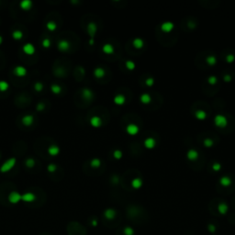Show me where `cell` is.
<instances>
[{
    "mask_svg": "<svg viewBox=\"0 0 235 235\" xmlns=\"http://www.w3.org/2000/svg\"><path fill=\"white\" fill-rule=\"evenodd\" d=\"M142 185V181L140 179V178H136L132 181V186L134 188H140Z\"/></svg>",
    "mask_w": 235,
    "mask_h": 235,
    "instance_id": "1f68e13d",
    "label": "cell"
},
{
    "mask_svg": "<svg viewBox=\"0 0 235 235\" xmlns=\"http://www.w3.org/2000/svg\"><path fill=\"white\" fill-rule=\"evenodd\" d=\"M34 90L36 92H41L42 90H43V88H44V86H43V84H42L41 82H36L34 84Z\"/></svg>",
    "mask_w": 235,
    "mask_h": 235,
    "instance_id": "f546056e",
    "label": "cell"
},
{
    "mask_svg": "<svg viewBox=\"0 0 235 235\" xmlns=\"http://www.w3.org/2000/svg\"><path fill=\"white\" fill-rule=\"evenodd\" d=\"M105 76V70L101 68V67H97L95 70H94V76L96 78H102L103 76Z\"/></svg>",
    "mask_w": 235,
    "mask_h": 235,
    "instance_id": "e0dca14e",
    "label": "cell"
},
{
    "mask_svg": "<svg viewBox=\"0 0 235 235\" xmlns=\"http://www.w3.org/2000/svg\"><path fill=\"white\" fill-rule=\"evenodd\" d=\"M17 163V159L15 157H11L7 159V161H5L3 163V164L0 167V173L2 174H5V173H7L10 170H12L13 167L16 165Z\"/></svg>",
    "mask_w": 235,
    "mask_h": 235,
    "instance_id": "6da1fadb",
    "label": "cell"
},
{
    "mask_svg": "<svg viewBox=\"0 0 235 235\" xmlns=\"http://www.w3.org/2000/svg\"><path fill=\"white\" fill-rule=\"evenodd\" d=\"M225 80H227V82H230V81H231V77L226 76V77H225Z\"/></svg>",
    "mask_w": 235,
    "mask_h": 235,
    "instance_id": "f6af8a7d",
    "label": "cell"
},
{
    "mask_svg": "<svg viewBox=\"0 0 235 235\" xmlns=\"http://www.w3.org/2000/svg\"><path fill=\"white\" fill-rule=\"evenodd\" d=\"M126 65H127V68L130 70L135 69V63L133 62H131V61H128V62L126 63Z\"/></svg>",
    "mask_w": 235,
    "mask_h": 235,
    "instance_id": "8d00e7d4",
    "label": "cell"
},
{
    "mask_svg": "<svg viewBox=\"0 0 235 235\" xmlns=\"http://www.w3.org/2000/svg\"><path fill=\"white\" fill-rule=\"evenodd\" d=\"M144 45V41L142 39H140V38H136L133 40V46L135 47V48H137V49H140V48H142Z\"/></svg>",
    "mask_w": 235,
    "mask_h": 235,
    "instance_id": "603a6c76",
    "label": "cell"
},
{
    "mask_svg": "<svg viewBox=\"0 0 235 235\" xmlns=\"http://www.w3.org/2000/svg\"><path fill=\"white\" fill-rule=\"evenodd\" d=\"M89 44H90V45H93V44H94V40H93V39H90V40H89Z\"/></svg>",
    "mask_w": 235,
    "mask_h": 235,
    "instance_id": "ee69618b",
    "label": "cell"
},
{
    "mask_svg": "<svg viewBox=\"0 0 235 235\" xmlns=\"http://www.w3.org/2000/svg\"><path fill=\"white\" fill-rule=\"evenodd\" d=\"M7 199L11 204H17L18 202L21 200V195L17 191H12L9 193Z\"/></svg>",
    "mask_w": 235,
    "mask_h": 235,
    "instance_id": "5b68a950",
    "label": "cell"
},
{
    "mask_svg": "<svg viewBox=\"0 0 235 235\" xmlns=\"http://www.w3.org/2000/svg\"><path fill=\"white\" fill-rule=\"evenodd\" d=\"M22 51L25 54L30 56V55H33L35 53L36 49H35V46L33 44L30 43V42H28V43H25L22 46Z\"/></svg>",
    "mask_w": 235,
    "mask_h": 235,
    "instance_id": "277c9868",
    "label": "cell"
},
{
    "mask_svg": "<svg viewBox=\"0 0 235 235\" xmlns=\"http://www.w3.org/2000/svg\"><path fill=\"white\" fill-rule=\"evenodd\" d=\"M12 38L13 40H15V41H20L22 38H23V32L20 30H14L12 32Z\"/></svg>",
    "mask_w": 235,
    "mask_h": 235,
    "instance_id": "ffe728a7",
    "label": "cell"
},
{
    "mask_svg": "<svg viewBox=\"0 0 235 235\" xmlns=\"http://www.w3.org/2000/svg\"><path fill=\"white\" fill-rule=\"evenodd\" d=\"M9 88V84L5 80H0V92H6Z\"/></svg>",
    "mask_w": 235,
    "mask_h": 235,
    "instance_id": "d4e9b609",
    "label": "cell"
},
{
    "mask_svg": "<svg viewBox=\"0 0 235 235\" xmlns=\"http://www.w3.org/2000/svg\"><path fill=\"white\" fill-rule=\"evenodd\" d=\"M97 31V26L95 22H90L89 24L87 25V33L90 36V39H93L95 38V35Z\"/></svg>",
    "mask_w": 235,
    "mask_h": 235,
    "instance_id": "ba28073f",
    "label": "cell"
},
{
    "mask_svg": "<svg viewBox=\"0 0 235 235\" xmlns=\"http://www.w3.org/2000/svg\"><path fill=\"white\" fill-rule=\"evenodd\" d=\"M100 164H101V161H100V159H98V158H93L90 161V165L94 168L99 167Z\"/></svg>",
    "mask_w": 235,
    "mask_h": 235,
    "instance_id": "f1b7e54d",
    "label": "cell"
},
{
    "mask_svg": "<svg viewBox=\"0 0 235 235\" xmlns=\"http://www.w3.org/2000/svg\"><path fill=\"white\" fill-rule=\"evenodd\" d=\"M2 42H3V37L0 35V45L2 44Z\"/></svg>",
    "mask_w": 235,
    "mask_h": 235,
    "instance_id": "bcb514c9",
    "label": "cell"
},
{
    "mask_svg": "<svg viewBox=\"0 0 235 235\" xmlns=\"http://www.w3.org/2000/svg\"><path fill=\"white\" fill-rule=\"evenodd\" d=\"M62 86H59L57 84H53L51 86V91L53 92L54 95H59V94L62 93Z\"/></svg>",
    "mask_w": 235,
    "mask_h": 235,
    "instance_id": "d6986e66",
    "label": "cell"
},
{
    "mask_svg": "<svg viewBox=\"0 0 235 235\" xmlns=\"http://www.w3.org/2000/svg\"><path fill=\"white\" fill-rule=\"evenodd\" d=\"M217 81H218L217 77L214 76H209V79H208V82H209L210 84H215L216 83H217Z\"/></svg>",
    "mask_w": 235,
    "mask_h": 235,
    "instance_id": "74e56055",
    "label": "cell"
},
{
    "mask_svg": "<svg viewBox=\"0 0 235 235\" xmlns=\"http://www.w3.org/2000/svg\"><path fill=\"white\" fill-rule=\"evenodd\" d=\"M127 132H128L130 135L133 136V135H136L138 132H139V128L137 125H134V124H130L127 127Z\"/></svg>",
    "mask_w": 235,
    "mask_h": 235,
    "instance_id": "9a60e30c",
    "label": "cell"
},
{
    "mask_svg": "<svg viewBox=\"0 0 235 235\" xmlns=\"http://www.w3.org/2000/svg\"><path fill=\"white\" fill-rule=\"evenodd\" d=\"M145 83H146V84H147L148 86H152L153 84V83H154V79L153 78H148Z\"/></svg>",
    "mask_w": 235,
    "mask_h": 235,
    "instance_id": "b9f144b4",
    "label": "cell"
},
{
    "mask_svg": "<svg viewBox=\"0 0 235 235\" xmlns=\"http://www.w3.org/2000/svg\"><path fill=\"white\" fill-rule=\"evenodd\" d=\"M207 62L209 65H215L216 63H217V59H216L215 56L211 55V56H209L208 58H207Z\"/></svg>",
    "mask_w": 235,
    "mask_h": 235,
    "instance_id": "836d02e7",
    "label": "cell"
},
{
    "mask_svg": "<svg viewBox=\"0 0 235 235\" xmlns=\"http://www.w3.org/2000/svg\"><path fill=\"white\" fill-rule=\"evenodd\" d=\"M90 124L94 128H99V127L102 125V120L99 117L97 116H94L90 119Z\"/></svg>",
    "mask_w": 235,
    "mask_h": 235,
    "instance_id": "5bb4252c",
    "label": "cell"
},
{
    "mask_svg": "<svg viewBox=\"0 0 235 235\" xmlns=\"http://www.w3.org/2000/svg\"><path fill=\"white\" fill-rule=\"evenodd\" d=\"M219 183L224 186H228L232 184V179L229 176H222L219 179Z\"/></svg>",
    "mask_w": 235,
    "mask_h": 235,
    "instance_id": "cb8c5ba5",
    "label": "cell"
},
{
    "mask_svg": "<svg viewBox=\"0 0 235 235\" xmlns=\"http://www.w3.org/2000/svg\"><path fill=\"white\" fill-rule=\"evenodd\" d=\"M71 3L72 4H77V3H79L78 1H71Z\"/></svg>",
    "mask_w": 235,
    "mask_h": 235,
    "instance_id": "7dc6e473",
    "label": "cell"
},
{
    "mask_svg": "<svg viewBox=\"0 0 235 235\" xmlns=\"http://www.w3.org/2000/svg\"><path fill=\"white\" fill-rule=\"evenodd\" d=\"M114 102H115V104H117V105H123L124 103H125V97H124V96H121V95L116 96L114 97Z\"/></svg>",
    "mask_w": 235,
    "mask_h": 235,
    "instance_id": "4316f807",
    "label": "cell"
},
{
    "mask_svg": "<svg viewBox=\"0 0 235 235\" xmlns=\"http://www.w3.org/2000/svg\"><path fill=\"white\" fill-rule=\"evenodd\" d=\"M41 45H42V47H43V48H45V49H48V48H50L51 45V40H50V39H48V38H45L43 41H41Z\"/></svg>",
    "mask_w": 235,
    "mask_h": 235,
    "instance_id": "d6a6232c",
    "label": "cell"
},
{
    "mask_svg": "<svg viewBox=\"0 0 235 235\" xmlns=\"http://www.w3.org/2000/svg\"><path fill=\"white\" fill-rule=\"evenodd\" d=\"M102 51H104L105 53H107V54H112V53H114V48H113V46H112L111 44L106 43V44L103 45Z\"/></svg>",
    "mask_w": 235,
    "mask_h": 235,
    "instance_id": "ac0fdd59",
    "label": "cell"
},
{
    "mask_svg": "<svg viewBox=\"0 0 235 235\" xmlns=\"http://www.w3.org/2000/svg\"><path fill=\"white\" fill-rule=\"evenodd\" d=\"M212 168H213V170H214V171H219V170H220V168H221V165H220V164H219V163H215L213 164Z\"/></svg>",
    "mask_w": 235,
    "mask_h": 235,
    "instance_id": "60d3db41",
    "label": "cell"
},
{
    "mask_svg": "<svg viewBox=\"0 0 235 235\" xmlns=\"http://www.w3.org/2000/svg\"><path fill=\"white\" fill-rule=\"evenodd\" d=\"M196 117H197V119H199V120H205L207 118V113L204 110H199L196 113Z\"/></svg>",
    "mask_w": 235,
    "mask_h": 235,
    "instance_id": "4dcf8cb0",
    "label": "cell"
},
{
    "mask_svg": "<svg viewBox=\"0 0 235 235\" xmlns=\"http://www.w3.org/2000/svg\"><path fill=\"white\" fill-rule=\"evenodd\" d=\"M35 164H36V162H35V160L33 158H27L25 160V165L28 167V168H32V167H34L35 166Z\"/></svg>",
    "mask_w": 235,
    "mask_h": 235,
    "instance_id": "484cf974",
    "label": "cell"
},
{
    "mask_svg": "<svg viewBox=\"0 0 235 235\" xmlns=\"http://www.w3.org/2000/svg\"><path fill=\"white\" fill-rule=\"evenodd\" d=\"M22 124L26 127H30L34 123V116L31 114H26L21 119Z\"/></svg>",
    "mask_w": 235,
    "mask_h": 235,
    "instance_id": "52a82bcc",
    "label": "cell"
},
{
    "mask_svg": "<svg viewBox=\"0 0 235 235\" xmlns=\"http://www.w3.org/2000/svg\"><path fill=\"white\" fill-rule=\"evenodd\" d=\"M140 101L143 103V104H149V103L151 102L152 98H151V97L148 95V94H142V95L140 96Z\"/></svg>",
    "mask_w": 235,
    "mask_h": 235,
    "instance_id": "83f0119b",
    "label": "cell"
},
{
    "mask_svg": "<svg viewBox=\"0 0 235 235\" xmlns=\"http://www.w3.org/2000/svg\"><path fill=\"white\" fill-rule=\"evenodd\" d=\"M56 170H57V166L54 163H49L48 166H47V171L49 173H54Z\"/></svg>",
    "mask_w": 235,
    "mask_h": 235,
    "instance_id": "e575fe53",
    "label": "cell"
},
{
    "mask_svg": "<svg viewBox=\"0 0 235 235\" xmlns=\"http://www.w3.org/2000/svg\"><path fill=\"white\" fill-rule=\"evenodd\" d=\"M155 144H156L155 140H154L153 138H148L144 140V145L148 149H153L154 146H155Z\"/></svg>",
    "mask_w": 235,
    "mask_h": 235,
    "instance_id": "44dd1931",
    "label": "cell"
},
{
    "mask_svg": "<svg viewBox=\"0 0 235 235\" xmlns=\"http://www.w3.org/2000/svg\"><path fill=\"white\" fill-rule=\"evenodd\" d=\"M226 61H227L228 63H232L233 61H234V56L232 55V54L228 55V56H227V58H226Z\"/></svg>",
    "mask_w": 235,
    "mask_h": 235,
    "instance_id": "7bdbcfd3",
    "label": "cell"
},
{
    "mask_svg": "<svg viewBox=\"0 0 235 235\" xmlns=\"http://www.w3.org/2000/svg\"><path fill=\"white\" fill-rule=\"evenodd\" d=\"M57 48L62 53H66L70 49H71V43L67 40H60L57 43Z\"/></svg>",
    "mask_w": 235,
    "mask_h": 235,
    "instance_id": "7a4b0ae2",
    "label": "cell"
},
{
    "mask_svg": "<svg viewBox=\"0 0 235 235\" xmlns=\"http://www.w3.org/2000/svg\"><path fill=\"white\" fill-rule=\"evenodd\" d=\"M186 157L188 158L190 161H195L199 158V153H197L195 149H190L186 153Z\"/></svg>",
    "mask_w": 235,
    "mask_h": 235,
    "instance_id": "2e32d148",
    "label": "cell"
},
{
    "mask_svg": "<svg viewBox=\"0 0 235 235\" xmlns=\"http://www.w3.org/2000/svg\"><path fill=\"white\" fill-rule=\"evenodd\" d=\"M47 152L50 154L51 156H57L59 155V153L61 152V149L58 145L56 144H51L50 146L48 147V150H47Z\"/></svg>",
    "mask_w": 235,
    "mask_h": 235,
    "instance_id": "30bf717a",
    "label": "cell"
},
{
    "mask_svg": "<svg viewBox=\"0 0 235 235\" xmlns=\"http://www.w3.org/2000/svg\"><path fill=\"white\" fill-rule=\"evenodd\" d=\"M204 144H205L206 147H212V145L214 144V142L211 139H206L204 140Z\"/></svg>",
    "mask_w": 235,
    "mask_h": 235,
    "instance_id": "d590c367",
    "label": "cell"
},
{
    "mask_svg": "<svg viewBox=\"0 0 235 235\" xmlns=\"http://www.w3.org/2000/svg\"><path fill=\"white\" fill-rule=\"evenodd\" d=\"M113 155L116 159H120L122 157V152L120 151V150H116V151L114 152L113 153Z\"/></svg>",
    "mask_w": 235,
    "mask_h": 235,
    "instance_id": "f35d334b",
    "label": "cell"
},
{
    "mask_svg": "<svg viewBox=\"0 0 235 235\" xmlns=\"http://www.w3.org/2000/svg\"><path fill=\"white\" fill-rule=\"evenodd\" d=\"M214 121H215V124L216 126H218V127H220V128H223V127H225L227 124H228V120H227V118L221 115V114H219L215 117V119H214Z\"/></svg>",
    "mask_w": 235,
    "mask_h": 235,
    "instance_id": "3957f363",
    "label": "cell"
},
{
    "mask_svg": "<svg viewBox=\"0 0 235 235\" xmlns=\"http://www.w3.org/2000/svg\"><path fill=\"white\" fill-rule=\"evenodd\" d=\"M174 28H175V24L171 21H165V22H163L161 24V30L163 32H166V33L171 32L174 30Z\"/></svg>",
    "mask_w": 235,
    "mask_h": 235,
    "instance_id": "7c38bea8",
    "label": "cell"
},
{
    "mask_svg": "<svg viewBox=\"0 0 235 235\" xmlns=\"http://www.w3.org/2000/svg\"><path fill=\"white\" fill-rule=\"evenodd\" d=\"M36 109H37V110H38V111H42V110H44V109H45V105L42 102H40L39 104L37 105Z\"/></svg>",
    "mask_w": 235,
    "mask_h": 235,
    "instance_id": "ab89813d",
    "label": "cell"
},
{
    "mask_svg": "<svg viewBox=\"0 0 235 235\" xmlns=\"http://www.w3.org/2000/svg\"><path fill=\"white\" fill-rule=\"evenodd\" d=\"M21 200H23L24 202H33L36 200V196L35 194L31 193V192H27V193H24L23 195H21Z\"/></svg>",
    "mask_w": 235,
    "mask_h": 235,
    "instance_id": "4fadbf2b",
    "label": "cell"
},
{
    "mask_svg": "<svg viewBox=\"0 0 235 235\" xmlns=\"http://www.w3.org/2000/svg\"><path fill=\"white\" fill-rule=\"evenodd\" d=\"M33 7V2L31 0H22L20 2V7L24 11H29Z\"/></svg>",
    "mask_w": 235,
    "mask_h": 235,
    "instance_id": "9c48e42d",
    "label": "cell"
},
{
    "mask_svg": "<svg viewBox=\"0 0 235 235\" xmlns=\"http://www.w3.org/2000/svg\"><path fill=\"white\" fill-rule=\"evenodd\" d=\"M46 28L47 30H49L50 31H54L57 29V24H56V22L53 21V20H50L46 23Z\"/></svg>",
    "mask_w": 235,
    "mask_h": 235,
    "instance_id": "7402d4cb",
    "label": "cell"
},
{
    "mask_svg": "<svg viewBox=\"0 0 235 235\" xmlns=\"http://www.w3.org/2000/svg\"><path fill=\"white\" fill-rule=\"evenodd\" d=\"M82 97L84 98V100L90 101L94 98V93H93V91L91 90V89L86 87L82 90Z\"/></svg>",
    "mask_w": 235,
    "mask_h": 235,
    "instance_id": "8fae6325",
    "label": "cell"
},
{
    "mask_svg": "<svg viewBox=\"0 0 235 235\" xmlns=\"http://www.w3.org/2000/svg\"><path fill=\"white\" fill-rule=\"evenodd\" d=\"M0 158H1V155H0Z\"/></svg>",
    "mask_w": 235,
    "mask_h": 235,
    "instance_id": "c3c4849f",
    "label": "cell"
},
{
    "mask_svg": "<svg viewBox=\"0 0 235 235\" xmlns=\"http://www.w3.org/2000/svg\"><path fill=\"white\" fill-rule=\"evenodd\" d=\"M27 74H28L27 68L22 66V65H18L14 69V74L18 77H24L27 76Z\"/></svg>",
    "mask_w": 235,
    "mask_h": 235,
    "instance_id": "8992f818",
    "label": "cell"
}]
</instances>
